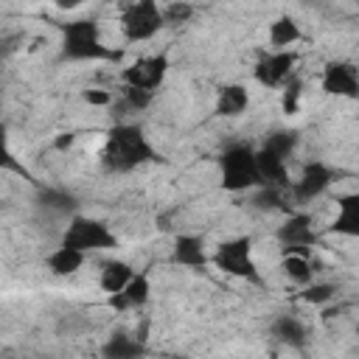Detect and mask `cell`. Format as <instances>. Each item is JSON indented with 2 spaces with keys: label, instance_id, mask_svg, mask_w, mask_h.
<instances>
[{
  "label": "cell",
  "instance_id": "cell-1",
  "mask_svg": "<svg viewBox=\"0 0 359 359\" xmlns=\"http://www.w3.org/2000/svg\"><path fill=\"white\" fill-rule=\"evenodd\" d=\"M98 157H101L104 171H109V174H129L146 163H163L160 151L151 146L143 126L132 123V121H118L107 132Z\"/></svg>",
  "mask_w": 359,
  "mask_h": 359
},
{
  "label": "cell",
  "instance_id": "cell-2",
  "mask_svg": "<svg viewBox=\"0 0 359 359\" xmlns=\"http://www.w3.org/2000/svg\"><path fill=\"white\" fill-rule=\"evenodd\" d=\"M62 31V59L67 62H115L123 50H115L101 42V25L93 17H76L59 22Z\"/></svg>",
  "mask_w": 359,
  "mask_h": 359
},
{
  "label": "cell",
  "instance_id": "cell-3",
  "mask_svg": "<svg viewBox=\"0 0 359 359\" xmlns=\"http://www.w3.org/2000/svg\"><path fill=\"white\" fill-rule=\"evenodd\" d=\"M219 171H222V188L230 194H244L264 185L255 165V146L250 143H230L219 154Z\"/></svg>",
  "mask_w": 359,
  "mask_h": 359
},
{
  "label": "cell",
  "instance_id": "cell-4",
  "mask_svg": "<svg viewBox=\"0 0 359 359\" xmlns=\"http://www.w3.org/2000/svg\"><path fill=\"white\" fill-rule=\"evenodd\" d=\"M210 264L216 269H222L224 275L241 278L252 286H264V275L252 258V238L250 236H233V238H224L222 244H216V250L210 252Z\"/></svg>",
  "mask_w": 359,
  "mask_h": 359
},
{
  "label": "cell",
  "instance_id": "cell-5",
  "mask_svg": "<svg viewBox=\"0 0 359 359\" xmlns=\"http://www.w3.org/2000/svg\"><path fill=\"white\" fill-rule=\"evenodd\" d=\"M62 247H70V250H79V252H104V250H115L118 247V236L101 222V219H93V216H70L67 219V227L62 233Z\"/></svg>",
  "mask_w": 359,
  "mask_h": 359
},
{
  "label": "cell",
  "instance_id": "cell-6",
  "mask_svg": "<svg viewBox=\"0 0 359 359\" xmlns=\"http://www.w3.org/2000/svg\"><path fill=\"white\" fill-rule=\"evenodd\" d=\"M121 34L126 42H149L151 36H157L165 25H163V14L160 6L154 0H137V3H126L121 11Z\"/></svg>",
  "mask_w": 359,
  "mask_h": 359
},
{
  "label": "cell",
  "instance_id": "cell-7",
  "mask_svg": "<svg viewBox=\"0 0 359 359\" xmlns=\"http://www.w3.org/2000/svg\"><path fill=\"white\" fill-rule=\"evenodd\" d=\"M280 241V255H311V247H317L320 236L314 230V219L306 210H292L275 230Z\"/></svg>",
  "mask_w": 359,
  "mask_h": 359
},
{
  "label": "cell",
  "instance_id": "cell-8",
  "mask_svg": "<svg viewBox=\"0 0 359 359\" xmlns=\"http://www.w3.org/2000/svg\"><path fill=\"white\" fill-rule=\"evenodd\" d=\"M168 67L171 65H168L165 53L140 56L129 67L121 70V81H123V87H137V90H146V93H157V87L165 81Z\"/></svg>",
  "mask_w": 359,
  "mask_h": 359
},
{
  "label": "cell",
  "instance_id": "cell-9",
  "mask_svg": "<svg viewBox=\"0 0 359 359\" xmlns=\"http://www.w3.org/2000/svg\"><path fill=\"white\" fill-rule=\"evenodd\" d=\"M294 65H297L294 50H264L252 67V76L261 87L278 90L294 76Z\"/></svg>",
  "mask_w": 359,
  "mask_h": 359
},
{
  "label": "cell",
  "instance_id": "cell-10",
  "mask_svg": "<svg viewBox=\"0 0 359 359\" xmlns=\"http://www.w3.org/2000/svg\"><path fill=\"white\" fill-rule=\"evenodd\" d=\"M334 180H337V174H334V168H331L328 163L311 160V163L303 165L300 177H297L294 182H289V194H292L297 202L306 205V202L320 199V196L334 185Z\"/></svg>",
  "mask_w": 359,
  "mask_h": 359
},
{
  "label": "cell",
  "instance_id": "cell-11",
  "mask_svg": "<svg viewBox=\"0 0 359 359\" xmlns=\"http://www.w3.org/2000/svg\"><path fill=\"white\" fill-rule=\"evenodd\" d=\"M320 87H323V93L337 95V98H356L359 95V73H356V65L353 62H342V59L328 62L323 67Z\"/></svg>",
  "mask_w": 359,
  "mask_h": 359
},
{
  "label": "cell",
  "instance_id": "cell-12",
  "mask_svg": "<svg viewBox=\"0 0 359 359\" xmlns=\"http://www.w3.org/2000/svg\"><path fill=\"white\" fill-rule=\"evenodd\" d=\"M171 264L182 269H205L210 264V252L205 250V238L196 233H180L171 241Z\"/></svg>",
  "mask_w": 359,
  "mask_h": 359
},
{
  "label": "cell",
  "instance_id": "cell-13",
  "mask_svg": "<svg viewBox=\"0 0 359 359\" xmlns=\"http://www.w3.org/2000/svg\"><path fill=\"white\" fill-rule=\"evenodd\" d=\"M151 297V280L146 272H135L132 280L118 292V294H109V309L115 311H135V309H143Z\"/></svg>",
  "mask_w": 359,
  "mask_h": 359
},
{
  "label": "cell",
  "instance_id": "cell-14",
  "mask_svg": "<svg viewBox=\"0 0 359 359\" xmlns=\"http://www.w3.org/2000/svg\"><path fill=\"white\" fill-rule=\"evenodd\" d=\"M146 342L132 331H112L101 345V359H143Z\"/></svg>",
  "mask_w": 359,
  "mask_h": 359
},
{
  "label": "cell",
  "instance_id": "cell-15",
  "mask_svg": "<svg viewBox=\"0 0 359 359\" xmlns=\"http://www.w3.org/2000/svg\"><path fill=\"white\" fill-rule=\"evenodd\" d=\"M269 331H272L275 342H280L286 348H294L297 351V348H306L309 345V328H306V323L297 314H278L272 320Z\"/></svg>",
  "mask_w": 359,
  "mask_h": 359
},
{
  "label": "cell",
  "instance_id": "cell-16",
  "mask_svg": "<svg viewBox=\"0 0 359 359\" xmlns=\"http://www.w3.org/2000/svg\"><path fill=\"white\" fill-rule=\"evenodd\" d=\"M328 233L356 238L359 236V194L337 196V216L328 224Z\"/></svg>",
  "mask_w": 359,
  "mask_h": 359
},
{
  "label": "cell",
  "instance_id": "cell-17",
  "mask_svg": "<svg viewBox=\"0 0 359 359\" xmlns=\"http://www.w3.org/2000/svg\"><path fill=\"white\" fill-rule=\"evenodd\" d=\"M135 272L137 269L129 261H123V258H107V261H101V269H98V286H101V292L107 297L109 294H118L132 280Z\"/></svg>",
  "mask_w": 359,
  "mask_h": 359
},
{
  "label": "cell",
  "instance_id": "cell-18",
  "mask_svg": "<svg viewBox=\"0 0 359 359\" xmlns=\"http://www.w3.org/2000/svg\"><path fill=\"white\" fill-rule=\"evenodd\" d=\"M250 107V90L244 84H224L219 87L216 93V104H213V112L219 118H238L241 112H247Z\"/></svg>",
  "mask_w": 359,
  "mask_h": 359
},
{
  "label": "cell",
  "instance_id": "cell-19",
  "mask_svg": "<svg viewBox=\"0 0 359 359\" xmlns=\"http://www.w3.org/2000/svg\"><path fill=\"white\" fill-rule=\"evenodd\" d=\"M36 208H39L45 216H76L79 202H76V196H73L70 191L45 185V188L36 191Z\"/></svg>",
  "mask_w": 359,
  "mask_h": 359
},
{
  "label": "cell",
  "instance_id": "cell-20",
  "mask_svg": "<svg viewBox=\"0 0 359 359\" xmlns=\"http://www.w3.org/2000/svg\"><path fill=\"white\" fill-rule=\"evenodd\" d=\"M300 36H303L300 22L292 14H280L278 20L269 22V45H272V50H294Z\"/></svg>",
  "mask_w": 359,
  "mask_h": 359
},
{
  "label": "cell",
  "instance_id": "cell-21",
  "mask_svg": "<svg viewBox=\"0 0 359 359\" xmlns=\"http://www.w3.org/2000/svg\"><path fill=\"white\" fill-rule=\"evenodd\" d=\"M297 146H300L297 129H272V132H266V137L261 140L258 149L272 154V157H278V160H283V163H289V157L294 154Z\"/></svg>",
  "mask_w": 359,
  "mask_h": 359
},
{
  "label": "cell",
  "instance_id": "cell-22",
  "mask_svg": "<svg viewBox=\"0 0 359 359\" xmlns=\"http://www.w3.org/2000/svg\"><path fill=\"white\" fill-rule=\"evenodd\" d=\"M84 261H87L84 252L70 250V247H62V244L45 255V266H48L56 278H70V275H76V272L84 266Z\"/></svg>",
  "mask_w": 359,
  "mask_h": 359
},
{
  "label": "cell",
  "instance_id": "cell-23",
  "mask_svg": "<svg viewBox=\"0 0 359 359\" xmlns=\"http://www.w3.org/2000/svg\"><path fill=\"white\" fill-rule=\"evenodd\" d=\"M250 205L255 210H261V213L289 210V202H286L283 188H275V185H258L255 191H250Z\"/></svg>",
  "mask_w": 359,
  "mask_h": 359
},
{
  "label": "cell",
  "instance_id": "cell-24",
  "mask_svg": "<svg viewBox=\"0 0 359 359\" xmlns=\"http://www.w3.org/2000/svg\"><path fill=\"white\" fill-rule=\"evenodd\" d=\"M317 264L309 258V255H283L280 258V269L286 275V280H292L294 286H306L314 280V269Z\"/></svg>",
  "mask_w": 359,
  "mask_h": 359
},
{
  "label": "cell",
  "instance_id": "cell-25",
  "mask_svg": "<svg viewBox=\"0 0 359 359\" xmlns=\"http://www.w3.org/2000/svg\"><path fill=\"white\" fill-rule=\"evenodd\" d=\"M0 171H11V174H20V177H25V180H31L34 182V177H31V171L22 165V160L20 157H14V151H11V143H8V126H6V121H0Z\"/></svg>",
  "mask_w": 359,
  "mask_h": 359
},
{
  "label": "cell",
  "instance_id": "cell-26",
  "mask_svg": "<svg viewBox=\"0 0 359 359\" xmlns=\"http://www.w3.org/2000/svg\"><path fill=\"white\" fill-rule=\"evenodd\" d=\"M151 101H154V93H146L137 87H121V95L112 101V107L121 112H143Z\"/></svg>",
  "mask_w": 359,
  "mask_h": 359
},
{
  "label": "cell",
  "instance_id": "cell-27",
  "mask_svg": "<svg viewBox=\"0 0 359 359\" xmlns=\"http://www.w3.org/2000/svg\"><path fill=\"white\" fill-rule=\"evenodd\" d=\"M337 283H331V280H311V283H306L303 289H300V300L306 303V306H328L334 297H337Z\"/></svg>",
  "mask_w": 359,
  "mask_h": 359
},
{
  "label": "cell",
  "instance_id": "cell-28",
  "mask_svg": "<svg viewBox=\"0 0 359 359\" xmlns=\"http://www.w3.org/2000/svg\"><path fill=\"white\" fill-rule=\"evenodd\" d=\"M300 101H303V79L294 73L280 87V109H283V115H297L300 112Z\"/></svg>",
  "mask_w": 359,
  "mask_h": 359
},
{
  "label": "cell",
  "instance_id": "cell-29",
  "mask_svg": "<svg viewBox=\"0 0 359 359\" xmlns=\"http://www.w3.org/2000/svg\"><path fill=\"white\" fill-rule=\"evenodd\" d=\"M194 6L191 3H165L160 6V14H163V25H180V22H188L194 17Z\"/></svg>",
  "mask_w": 359,
  "mask_h": 359
},
{
  "label": "cell",
  "instance_id": "cell-30",
  "mask_svg": "<svg viewBox=\"0 0 359 359\" xmlns=\"http://www.w3.org/2000/svg\"><path fill=\"white\" fill-rule=\"evenodd\" d=\"M81 101H84V104H90V107H112L115 95H112V90L87 87V90H81Z\"/></svg>",
  "mask_w": 359,
  "mask_h": 359
},
{
  "label": "cell",
  "instance_id": "cell-31",
  "mask_svg": "<svg viewBox=\"0 0 359 359\" xmlns=\"http://www.w3.org/2000/svg\"><path fill=\"white\" fill-rule=\"evenodd\" d=\"M73 140H76V135H73V132H62V135L53 140V146H56L59 151H65V149H70V146H73Z\"/></svg>",
  "mask_w": 359,
  "mask_h": 359
}]
</instances>
